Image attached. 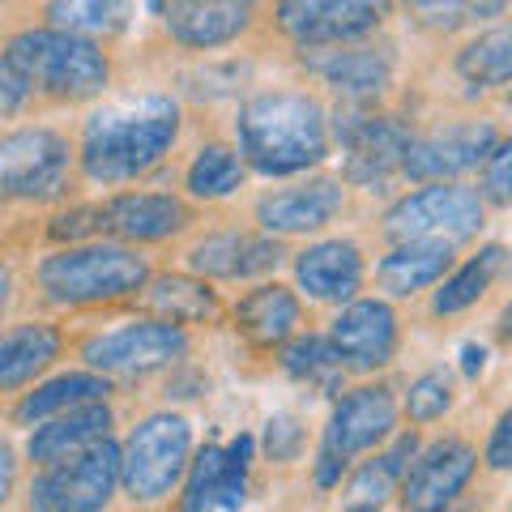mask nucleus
<instances>
[{
    "instance_id": "nucleus-1",
    "label": "nucleus",
    "mask_w": 512,
    "mask_h": 512,
    "mask_svg": "<svg viewBox=\"0 0 512 512\" xmlns=\"http://www.w3.org/2000/svg\"><path fill=\"white\" fill-rule=\"evenodd\" d=\"M180 133V111L171 99H137L124 107H103L86 120L82 167L94 184H128L163 163Z\"/></svg>"
},
{
    "instance_id": "nucleus-2",
    "label": "nucleus",
    "mask_w": 512,
    "mask_h": 512,
    "mask_svg": "<svg viewBox=\"0 0 512 512\" xmlns=\"http://www.w3.org/2000/svg\"><path fill=\"white\" fill-rule=\"evenodd\" d=\"M239 154L261 175H299L329 158V124L316 99L299 90L256 94L239 111Z\"/></svg>"
},
{
    "instance_id": "nucleus-3",
    "label": "nucleus",
    "mask_w": 512,
    "mask_h": 512,
    "mask_svg": "<svg viewBox=\"0 0 512 512\" xmlns=\"http://www.w3.org/2000/svg\"><path fill=\"white\" fill-rule=\"evenodd\" d=\"M9 64L56 99H94L111 82V64L99 47L64 30H26L9 43Z\"/></svg>"
},
{
    "instance_id": "nucleus-4",
    "label": "nucleus",
    "mask_w": 512,
    "mask_h": 512,
    "mask_svg": "<svg viewBox=\"0 0 512 512\" xmlns=\"http://www.w3.org/2000/svg\"><path fill=\"white\" fill-rule=\"evenodd\" d=\"M150 278L146 261L120 244H82L47 256L39 265V286L56 303H103L141 291Z\"/></svg>"
},
{
    "instance_id": "nucleus-5",
    "label": "nucleus",
    "mask_w": 512,
    "mask_h": 512,
    "mask_svg": "<svg viewBox=\"0 0 512 512\" xmlns=\"http://www.w3.org/2000/svg\"><path fill=\"white\" fill-rule=\"evenodd\" d=\"M487 205L478 192L457 184H436L423 192H410L384 214V231L397 244H461L483 231Z\"/></svg>"
},
{
    "instance_id": "nucleus-6",
    "label": "nucleus",
    "mask_w": 512,
    "mask_h": 512,
    "mask_svg": "<svg viewBox=\"0 0 512 512\" xmlns=\"http://www.w3.org/2000/svg\"><path fill=\"white\" fill-rule=\"evenodd\" d=\"M192 453V427L180 414H150L120 448V483L133 500H163L180 483Z\"/></svg>"
},
{
    "instance_id": "nucleus-7",
    "label": "nucleus",
    "mask_w": 512,
    "mask_h": 512,
    "mask_svg": "<svg viewBox=\"0 0 512 512\" xmlns=\"http://www.w3.org/2000/svg\"><path fill=\"white\" fill-rule=\"evenodd\" d=\"M120 487V448L99 440L56 461L30 487V512H103Z\"/></svg>"
},
{
    "instance_id": "nucleus-8",
    "label": "nucleus",
    "mask_w": 512,
    "mask_h": 512,
    "mask_svg": "<svg viewBox=\"0 0 512 512\" xmlns=\"http://www.w3.org/2000/svg\"><path fill=\"white\" fill-rule=\"evenodd\" d=\"M188 350V338L171 320H133L86 342V363L103 376H146L154 367L175 363Z\"/></svg>"
},
{
    "instance_id": "nucleus-9",
    "label": "nucleus",
    "mask_w": 512,
    "mask_h": 512,
    "mask_svg": "<svg viewBox=\"0 0 512 512\" xmlns=\"http://www.w3.org/2000/svg\"><path fill=\"white\" fill-rule=\"evenodd\" d=\"M69 175V141L52 128H22L0 141V197H56Z\"/></svg>"
},
{
    "instance_id": "nucleus-10",
    "label": "nucleus",
    "mask_w": 512,
    "mask_h": 512,
    "mask_svg": "<svg viewBox=\"0 0 512 512\" xmlns=\"http://www.w3.org/2000/svg\"><path fill=\"white\" fill-rule=\"evenodd\" d=\"M389 18V0H278V26L299 47L355 43Z\"/></svg>"
},
{
    "instance_id": "nucleus-11",
    "label": "nucleus",
    "mask_w": 512,
    "mask_h": 512,
    "mask_svg": "<svg viewBox=\"0 0 512 512\" xmlns=\"http://www.w3.org/2000/svg\"><path fill=\"white\" fill-rule=\"evenodd\" d=\"M338 141L350 184H384L406 167L410 154V133L402 124L389 116H363V111H346L338 120Z\"/></svg>"
},
{
    "instance_id": "nucleus-12",
    "label": "nucleus",
    "mask_w": 512,
    "mask_h": 512,
    "mask_svg": "<svg viewBox=\"0 0 512 512\" xmlns=\"http://www.w3.org/2000/svg\"><path fill=\"white\" fill-rule=\"evenodd\" d=\"M495 146H500V133L491 120H461L423 141H410L402 171L410 180H457L474 167H487Z\"/></svg>"
},
{
    "instance_id": "nucleus-13",
    "label": "nucleus",
    "mask_w": 512,
    "mask_h": 512,
    "mask_svg": "<svg viewBox=\"0 0 512 512\" xmlns=\"http://www.w3.org/2000/svg\"><path fill=\"white\" fill-rule=\"evenodd\" d=\"M474 448L466 440H440L414 461L402 478V508L406 512H444L474 478Z\"/></svg>"
},
{
    "instance_id": "nucleus-14",
    "label": "nucleus",
    "mask_w": 512,
    "mask_h": 512,
    "mask_svg": "<svg viewBox=\"0 0 512 512\" xmlns=\"http://www.w3.org/2000/svg\"><path fill=\"white\" fill-rule=\"evenodd\" d=\"M329 342L338 350L342 367H355V372H372V367L389 363L397 350V316L389 303L380 299H359L346 303L329 329Z\"/></svg>"
},
{
    "instance_id": "nucleus-15",
    "label": "nucleus",
    "mask_w": 512,
    "mask_h": 512,
    "mask_svg": "<svg viewBox=\"0 0 512 512\" xmlns=\"http://www.w3.org/2000/svg\"><path fill=\"white\" fill-rule=\"evenodd\" d=\"M397 423V402L393 389L384 384H367V389L346 393L338 406H333V419L325 431V448L338 453L342 461H350L355 453H367L372 444H380Z\"/></svg>"
},
{
    "instance_id": "nucleus-16",
    "label": "nucleus",
    "mask_w": 512,
    "mask_h": 512,
    "mask_svg": "<svg viewBox=\"0 0 512 512\" xmlns=\"http://www.w3.org/2000/svg\"><path fill=\"white\" fill-rule=\"evenodd\" d=\"M338 210H342V184L312 180V184L269 192V197L256 205V218H261L265 231L299 235V231H320L325 222L338 218Z\"/></svg>"
},
{
    "instance_id": "nucleus-17",
    "label": "nucleus",
    "mask_w": 512,
    "mask_h": 512,
    "mask_svg": "<svg viewBox=\"0 0 512 512\" xmlns=\"http://www.w3.org/2000/svg\"><path fill=\"white\" fill-rule=\"evenodd\" d=\"M303 60H308L333 90L350 94V99H372V94H380L393 77V60L384 47H350V43L308 47Z\"/></svg>"
},
{
    "instance_id": "nucleus-18",
    "label": "nucleus",
    "mask_w": 512,
    "mask_h": 512,
    "mask_svg": "<svg viewBox=\"0 0 512 512\" xmlns=\"http://www.w3.org/2000/svg\"><path fill=\"white\" fill-rule=\"evenodd\" d=\"M167 30L188 47L231 43L252 18V0H167Z\"/></svg>"
},
{
    "instance_id": "nucleus-19",
    "label": "nucleus",
    "mask_w": 512,
    "mask_h": 512,
    "mask_svg": "<svg viewBox=\"0 0 512 512\" xmlns=\"http://www.w3.org/2000/svg\"><path fill=\"white\" fill-rule=\"evenodd\" d=\"M295 278L299 286L320 303H342L359 291L363 282V256L350 239H325L312 244L308 252H299L295 261Z\"/></svg>"
},
{
    "instance_id": "nucleus-20",
    "label": "nucleus",
    "mask_w": 512,
    "mask_h": 512,
    "mask_svg": "<svg viewBox=\"0 0 512 512\" xmlns=\"http://www.w3.org/2000/svg\"><path fill=\"white\" fill-rule=\"evenodd\" d=\"M184 222H188L184 201L167 197V192H124V197L103 205V231L141 239V244L184 231Z\"/></svg>"
},
{
    "instance_id": "nucleus-21",
    "label": "nucleus",
    "mask_w": 512,
    "mask_h": 512,
    "mask_svg": "<svg viewBox=\"0 0 512 512\" xmlns=\"http://www.w3.org/2000/svg\"><path fill=\"white\" fill-rule=\"evenodd\" d=\"M107 431H111V410L103 402L73 406V410H64L56 419L35 427V436H30V457H35L39 466H56V461L107 440Z\"/></svg>"
},
{
    "instance_id": "nucleus-22",
    "label": "nucleus",
    "mask_w": 512,
    "mask_h": 512,
    "mask_svg": "<svg viewBox=\"0 0 512 512\" xmlns=\"http://www.w3.org/2000/svg\"><path fill=\"white\" fill-rule=\"evenodd\" d=\"M278 256H282L278 244H269V239L227 231V235L201 239V244L188 252V265L205 278H252V274L274 269Z\"/></svg>"
},
{
    "instance_id": "nucleus-23",
    "label": "nucleus",
    "mask_w": 512,
    "mask_h": 512,
    "mask_svg": "<svg viewBox=\"0 0 512 512\" xmlns=\"http://www.w3.org/2000/svg\"><path fill=\"white\" fill-rule=\"evenodd\" d=\"M448 265H453V248L448 244H397L380 261L376 282L389 295L406 299V295H419L427 286H436L448 274Z\"/></svg>"
},
{
    "instance_id": "nucleus-24",
    "label": "nucleus",
    "mask_w": 512,
    "mask_h": 512,
    "mask_svg": "<svg viewBox=\"0 0 512 512\" xmlns=\"http://www.w3.org/2000/svg\"><path fill=\"white\" fill-rule=\"evenodd\" d=\"M235 320L256 346H278L299 329V299L286 286H256L239 299Z\"/></svg>"
},
{
    "instance_id": "nucleus-25",
    "label": "nucleus",
    "mask_w": 512,
    "mask_h": 512,
    "mask_svg": "<svg viewBox=\"0 0 512 512\" xmlns=\"http://www.w3.org/2000/svg\"><path fill=\"white\" fill-rule=\"evenodd\" d=\"M60 355V333L52 325H18L0 333V393L35 380Z\"/></svg>"
},
{
    "instance_id": "nucleus-26",
    "label": "nucleus",
    "mask_w": 512,
    "mask_h": 512,
    "mask_svg": "<svg viewBox=\"0 0 512 512\" xmlns=\"http://www.w3.org/2000/svg\"><path fill=\"white\" fill-rule=\"evenodd\" d=\"M107 397V376L99 372H69V376H56L39 384L35 393H26V402L18 406V419L22 423H47L56 414L73 410V406H86V402H103Z\"/></svg>"
},
{
    "instance_id": "nucleus-27",
    "label": "nucleus",
    "mask_w": 512,
    "mask_h": 512,
    "mask_svg": "<svg viewBox=\"0 0 512 512\" xmlns=\"http://www.w3.org/2000/svg\"><path fill=\"white\" fill-rule=\"evenodd\" d=\"M128 13H133V0H52L47 5L52 30H64V35L77 39L116 35V30H124Z\"/></svg>"
},
{
    "instance_id": "nucleus-28",
    "label": "nucleus",
    "mask_w": 512,
    "mask_h": 512,
    "mask_svg": "<svg viewBox=\"0 0 512 512\" xmlns=\"http://www.w3.org/2000/svg\"><path fill=\"white\" fill-rule=\"evenodd\" d=\"M457 73H461V82L474 90L508 86L512 82V30H487V35H478L470 47H461Z\"/></svg>"
},
{
    "instance_id": "nucleus-29",
    "label": "nucleus",
    "mask_w": 512,
    "mask_h": 512,
    "mask_svg": "<svg viewBox=\"0 0 512 512\" xmlns=\"http://www.w3.org/2000/svg\"><path fill=\"white\" fill-rule=\"evenodd\" d=\"M500 265H504V248H483L478 256H470L453 278H444V286L436 291V303H431V308H436L440 316L466 312L470 303H478L487 295V286H491V278H495V269Z\"/></svg>"
},
{
    "instance_id": "nucleus-30",
    "label": "nucleus",
    "mask_w": 512,
    "mask_h": 512,
    "mask_svg": "<svg viewBox=\"0 0 512 512\" xmlns=\"http://www.w3.org/2000/svg\"><path fill=\"white\" fill-rule=\"evenodd\" d=\"M150 308L171 320V325H197V320H210L214 316V291L192 278H158L146 295Z\"/></svg>"
},
{
    "instance_id": "nucleus-31",
    "label": "nucleus",
    "mask_w": 512,
    "mask_h": 512,
    "mask_svg": "<svg viewBox=\"0 0 512 512\" xmlns=\"http://www.w3.org/2000/svg\"><path fill=\"white\" fill-rule=\"evenodd\" d=\"M244 184V158H239L231 146H201L197 158L188 167V192L201 201H218L231 197V192Z\"/></svg>"
},
{
    "instance_id": "nucleus-32",
    "label": "nucleus",
    "mask_w": 512,
    "mask_h": 512,
    "mask_svg": "<svg viewBox=\"0 0 512 512\" xmlns=\"http://www.w3.org/2000/svg\"><path fill=\"white\" fill-rule=\"evenodd\" d=\"M414 448H419V440L402 436L384 457H376L372 466H363L355 474V483H350V500L355 504H380L384 495L397 487V478H406V461L414 457Z\"/></svg>"
},
{
    "instance_id": "nucleus-33",
    "label": "nucleus",
    "mask_w": 512,
    "mask_h": 512,
    "mask_svg": "<svg viewBox=\"0 0 512 512\" xmlns=\"http://www.w3.org/2000/svg\"><path fill=\"white\" fill-rule=\"evenodd\" d=\"M508 0H410V13L431 30H461L487 18H500Z\"/></svg>"
},
{
    "instance_id": "nucleus-34",
    "label": "nucleus",
    "mask_w": 512,
    "mask_h": 512,
    "mask_svg": "<svg viewBox=\"0 0 512 512\" xmlns=\"http://www.w3.org/2000/svg\"><path fill=\"white\" fill-rule=\"evenodd\" d=\"M282 367L291 372L295 380H312V384H329L333 376L342 372V359H338V350H333L329 338H299L286 346V355H282Z\"/></svg>"
},
{
    "instance_id": "nucleus-35",
    "label": "nucleus",
    "mask_w": 512,
    "mask_h": 512,
    "mask_svg": "<svg viewBox=\"0 0 512 512\" xmlns=\"http://www.w3.org/2000/svg\"><path fill=\"white\" fill-rule=\"evenodd\" d=\"M218 470H222V448L205 444L201 457L192 461L188 487H184V512H214L218 508Z\"/></svg>"
},
{
    "instance_id": "nucleus-36",
    "label": "nucleus",
    "mask_w": 512,
    "mask_h": 512,
    "mask_svg": "<svg viewBox=\"0 0 512 512\" xmlns=\"http://www.w3.org/2000/svg\"><path fill=\"white\" fill-rule=\"evenodd\" d=\"M453 410V380L444 372H427L410 384L406 393V414L414 423H431V419H444Z\"/></svg>"
},
{
    "instance_id": "nucleus-37",
    "label": "nucleus",
    "mask_w": 512,
    "mask_h": 512,
    "mask_svg": "<svg viewBox=\"0 0 512 512\" xmlns=\"http://www.w3.org/2000/svg\"><path fill=\"white\" fill-rule=\"evenodd\" d=\"M483 197L495 205H512V137L495 146L483 171Z\"/></svg>"
},
{
    "instance_id": "nucleus-38",
    "label": "nucleus",
    "mask_w": 512,
    "mask_h": 512,
    "mask_svg": "<svg viewBox=\"0 0 512 512\" xmlns=\"http://www.w3.org/2000/svg\"><path fill=\"white\" fill-rule=\"evenodd\" d=\"M303 444V427L291 419V414H278V419L265 423V448L274 461H291Z\"/></svg>"
},
{
    "instance_id": "nucleus-39",
    "label": "nucleus",
    "mask_w": 512,
    "mask_h": 512,
    "mask_svg": "<svg viewBox=\"0 0 512 512\" xmlns=\"http://www.w3.org/2000/svg\"><path fill=\"white\" fill-rule=\"evenodd\" d=\"M26 94H30V82L13 69L9 56H0V116H13L26 103Z\"/></svg>"
},
{
    "instance_id": "nucleus-40",
    "label": "nucleus",
    "mask_w": 512,
    "mask_h": 512,
    "mask_svg": "<svg viewBox=\"0 0 512 512\" xmlns=\"http://www.w3.org/2000/svg\"><path fill=\"white\" fill-rule=\"evenodd\" d=\"M487 466L491 470H512V410H504L491 427L487 440Z\"/></svg>"
},
{
    "instance_id": "nucleus-41",
    "label": "nucleus",
    "mask_w": 512,
    "mask_h": 512,
    "mask_svg": "<svg viewBox=\"0 0 512 512\" xmlns=\"http://www.w3.org/2000/svg\"><path fill=\"white\" fill-rule=\"evenodd\" d=\"M342 470H346V461L338 453H329V448H320V457H316V483L320 487H338L342 483Z\"/></svg>"
},
{
    "instance_id": "nucleus-42",
    "label": "nucleus",
    "mask_w": 512,
    "mask_h": 512,
    "mask_svg": "<svg viewBox=\"0 0 512 512\" xmlns=\"http://www.w3.org/2000/svg\"><path fill=\"white\" fill-rule=\"evenodd\" d=\"M13 478H18V466H13V453H9V444L0 440V508H5L9 491H13Z\"/></svg>"
},
{
    "instance_id": "nucleus-43",
    "label": "nucleus",
    "mask_w": 512,
    "mask_h": 512,
    "mask_svg": "<svg viewBox=\"0 0 512 512\" xmlns=\"http://www.w3.org/2000/svg\"><path fill=\"white\" fill-rule=\"evenodd\" d=\"M461 367H466V376H478L487 367V350L483 346H466L461 350Z\"/></svg>"
},
{
    "instance_id": "nucleus-44",
    "label": "nucleus",
    "mask_w": 512,
    "mask_h": 512,
    "mask_svg": "<svg viewBox=\"0 0 512 512\" xmlns=\"http://www.w3.org/2000/svg\"><path fill=\"white\" fill-rule=\"evenodd\" d=\"M9 291H13V278H9V269L0 265V312L9 308Z\"/></svg>"
},
{
    "instance_id": "nucleus-45",
    "label": "nucleus",
    "mask_w": 512,
    "mask_h": 512,
    "mask_svg": "<svg viewBox=\"0 0 512 512\" xmlns=\"http://www.w3.org/2000/svg\"><path fill=\"white\" fill-rule=\"evenodd\" d=\"M500 338H504V342H512V303L500 312Z\"/></svg>"
},
{
    "instance_id": "nucleus-46",
    "label": "nucleus",
    "mask_w": 512,
    "mask_h": 512,
    "mask_svg": "<svg viewBox=\"0 0 512 512\" xmlns=\"http://www.w3.org/2000/svg\"><path fill=\"white\" fill-rule=\"evenodd\" d=\"M350 512H380V508H376V504H355Z\"/></svg>"
},
{
    "instance_id": "nucleus-47",
    "label": "nucleus",
    "mask_w": 512,
    "mask_h": 512,
    "mask_svg": "<svg viewBox=\"0 0 512 512\" xmlns=\"http://www.w3.org/2000/svg\"><path fill=\"white\" fill-rule=\"evenodd\" d=\"M508 107H512V99H508Z\"/></svg>"
}]
</instances>
